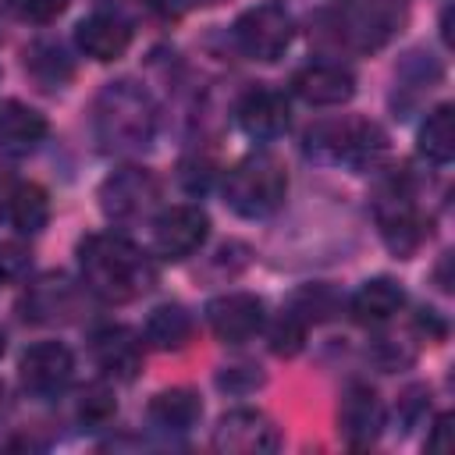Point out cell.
<instances>
[{"instance_id": "obj_1", "label": "cell", "mask_w": 455, "mask_h": 455, "mask_svg": "<svg viewBox=\"0 0 455 455\" xmlns=\"http://www.w3.org/2000/svg\"><path fill=\"white\" fill-rule=\"evenodd\" d=\"M82 284L103 302H132L156 284V263L132 238L100 231L78 242Z\"/></svg>"}, {"instance_id": "obj_2", "label": "cell", "mask_w": 455, "mask_h": 455, "mask_svg": "<svg viewBox=\"0 0 455 455\" xmlns=\"http://www.w3.org/2000/svg\"><path fill=\"white\" fill-rule=\"evenodd\" d=\"M92 135L103 153L132 156L149 149L156 135V100L132 78L107 82L92 103Z\"/></svg>"}, {"instance_id": "obj_3", "label": "cell", "mask_w": 455, "mask_h": 455, "mask_svg": "<svg viewBox=\"0 0 455 455\" xmlns=\"http://www.w3.org/2000/svg\"><path fill=\"white\" fill-rule=\"evenodd\" d=\"M284 196H288V174L281 160L270 153H249L224 174V203L245 220H263L277 213Z\"/></svg>"}, {"instance_id": "obj_4", "label": "cell", "mask_w": 455, "mask_h": 455, "mask_svg": "<svg viewBox=\"0 0 455 455\" xmlns=\"http://www.w3.org/2000/svg\"><path fill=\"white\" fill-rule=\"evenodd\" d=\"M309 156L323 164H341L348 171H373L387 156V135L380 124L366 117H345V121H323L309 128L306 135Z\"/></svg>"}, {"instance_id": "obj_5", "label": "cell", "mask_w": 455, "mask_h": 455, "mask_svg": "<svg viewBox=\"0 0 455 455\" xmlns=\"http://www.w3.org/2000/svg\"><path fill=\"white\" fill-rule=\"evenodd\" d=\"M373 213H377V228H380L384 245L395 256H412L416 245L423 242V217L416 210L412 181L405 171L387 174L380 181L377 199H373Z\"/></svg>"}, {"instance_id": "obj_6", "label": "cell", "mask_w": 455, "mask_h": 455, "mask_svg": "<svg viewBox=\"0 0 455 455\" xmlns=\"http://www.w3.org/2000/svg\"><path fill=\"white\" fill-rule=\"evenodd\" d=\"M231 36H235V46L245 57L270 64L288 50V43L295 36V21L281 4L267 0V4H256V7L242 11L235 28H231Z\"/></svg>"}, {"instance_id": "obj_7", "label": "cell", "mask_w": 455, "mask_h": 455, "mask_svg": "<svg viewBox=\"0 0 455 455\" xmlns=\"http://www.w3.org/2000/svg\"><path fill=\"white\" fill-rule=\"evenodd\" d=\"M156 199H160V181L153 178V171L135 167V164L117 167L100 185V210L114 224H132V220L149 217L156 210Z\"/></svg>"}, {"instance_id": "obj_8", "label": "cell", "mask_w": 455, "mask_h": 455, "mask_svg": "<svg viewBox=\"0 0 455 455\" xmlns=\"http://www.w3.org/2000/svg\"><path fill=\"white\" fill-rule=\"evenodd\" d=\"M213 448L231 455H263L281 448L277 423L259 409H231L213 427Z\"/></svg>"}, {"instance_id": "obj_9", "label": "cell", "mask_w": 455, "mask_h": 455, "mask_svg": "<svg viewBox=\"0 0 455 455\" xmlns=\"http://www.w3.org/2000/svg\"><path fill=\"white\" fill-rule=\"evenodd\" d=\"M71 373H75V355L60 341H36L21 352V363H18V380L36 398L60 395L71 384Z\"/></svg>"}, {"instance_id": "obj_10", "label": "cell", "mask_w": 455, "mask_h": 455, "mask_svg": "<svg viewBox=\"0 0 455 455\" xmlns=\"http://www.w3.org/2000/svg\"><path fill=\"white\" fill-rule=\"evenodd\" d=\"M210 235V217L206 210L181 203V206H167L156 220H153V249L164 259H185L196 249H203Z\"/></svg>"}, {"instance_id": "obj_11", "label": "cell", "mask_w": 455, "mask_h": 455, "mask_svg": "<svg viewBox=\"0 0 455 455\" xmlns=\"http://www.w3.org/2000/svg\"><path fill=\"white\" fill-rule=\"evenodd\" d=\"M206 323L213 331L217 341L224 345H242L249 338H256L267 323V313H263V299L252 295V291H228V295H217L210 306H206Z\"/></svg>"}, {"instance_id": "obj_12", "label": "cell", "mask_w": 455, "mask_h": 455, "mask_svg": "<svg viewBox=\"0 0 455 455\" xmlns=\"http://www.w3.org/2000/svg\"><path fill=\"white\" fill-rule=\"evenodd\" d=\"M384 430V405L377 398V391L363 380H352L341 391V405H338V434L348 448H370Z\"/></svg>"}, {"instance_id": "obj_13", "label": "cell", "mask_w": 455, "mask_h": 455, "mask_svg": "<svg viewBox=\"0 0 455 455\" xmlns=\"http://www.w3.org/2000/svg\"><path fill=\"white\" fill-rule=\"evenodd\" d=\"M235 117H238V128L256 139V142H270L277 135H284L288 121H291V107H288V96L281 89H270V85H252L242 92L238 107H235Z\"/></svg>"}, {"instance_id": "obj_14", "label": "cell", "mask_w": 455, "mask_h": 455, "mask_svg": "<svg viewBox=\"0 0 455 455\" xmlns=\"http://www.w3.org/2000/svg\"><path fill=\"white\" fill-rule=\"evenodd\" d=\"M291 89L313 107H341L355 92V75L338 60H313L295 71Z\"/></svg>"}, {"instance_id": "obj_15", "label": "cell", "mask_w": 455, "mask_h": 455, "mask_svg": "<svg viewBox=\"0 0 455 455\" xmlns=\"http://www.w3.org/2000/svg\"><path fill=\"white\" fill-rule=\"evenodd\" d=\"M345 14V36H355L359 46H377L398 25L405 0H334Z\"/></svg>"}, {"instance_id": "obj_16", "label": "cell", "mask_w": 455, "mask_h": 455, "mask_svg": "<svg viewBox=\"0 0 455 455\" xmlns=\"http://www.w3.org/2000/svg\"><path fill=\"white\" fill-rule=\"evenodd\" d=\"M75 43L92 60H117V57H124V50L132 43V25L121 14L100 11V14H89L78 21Z\"/></svg>"}, {"instance_id": "obj_17", "label": "cell", "mask_w": 455, "mask_h": 455, "mask_svg": "<svg viewBox=\"0 0 455 455\" xmlns=\"http://www.w3.org/2000/svg\"><path fill=\"white\" fill-rule=\"evenodd\" d=\"M96 366L114 380H135L142 370V345L128 327H100L92 334Z\"/></svg>"}, {"instance_id": "obj_18", "label": "cell", "mask_w": 455, "mask_h": 455, "mask_svg": "<svg viewBox=\"0 0 455 455\" xmlns=\"http://www.w3.org/2000/svg\"><path fill=\"white\" fill-rule=\"evenodd\" d=\"M46 139V117L21 103V100H4L0 103V153L7 156H25Z\"/></svg>"}, {"instance_id": "obj_19", "label": "cell", "mask_w": 455, "mask_h": 455, "mask_svg": "<svg viewBox=\"0 0 455 455\" xmlns=\"http://www.w3.org/2000/svg\"><path fill=\"white\" fill-rule=\"evenodd\" d=\"M78 306V291L75 284L64 277V274H46L39 277L36 284H28L25 291V320H36V323H57V320H68Z\"/></svg>"}, {"instance_id": "obj_20", "label": "cell", "mask_w": 455, "mask_h": 455, "mask_svg": "<svg viewBox=\"0 0 455 455\" xmlns=\"http://www.w3.org/2000/svg\"><path fill=\"white\" fill-rule=\"evenodd\" d=\"M402 306H405V288H402L398 281H391V277H373V281L359 284V291H355L352 302H348V313H352V320L363 323V327H380V323H387Z\"/></svg>"}, {"instance_id": "obj_21", "label": "cell", "mask_w": 455, "mask_h": 455, "mask_svg": "<svg viewBox=\"0 0 455 455\" xmlns=\"http://www.w3.org/2000/svg\"><path fill=\"white\" fill-rule=\"evenodd\" d=\"M149 423L167 430V434H185L199 423L203 416V402L192 387H164L149 398V409H146Z\"/></svg>"}, {"instance_id": "obj_22", "label": "cell", "mask_w": 455, "mask_h": 455, "mask_svg": "<svg viewBox=\"0 0 455 455\" xmlns=\"http://www.w3.org/2000/svg\"><path fill=\"white\" fill-rule=\"evenodd\" d=\"M4 206H7L11 224H14L21 235L43 231L46 220H50V196H46L36 181H14L11 192H7V199H4Z\"/></svg>"}, {"instance_id": "obj_23", "label": "cell", "mask_w": 455, "mask_h": 455, "mask_svg": "<svg viewBox=\"0 0 455 455\" xmlns=\"http://www.w3.org/2000/svg\"><path fill=\"white\" fill-rule=\"evenodd\" d=\"M416 149L430 164H448L455 156V107L451 103H441L427 114L416 135Z\"/></svg>"}, {"instance_id": "obj_24", "label": "cell", "mask_w": 455, "mask_h": 455, "mask_svg": "<svg viewBox=\"0 0 455 455\" xmlns=\"http://www.w3.org/2000/svg\"><path fill=\"white\" fill-rule=\"evenodd\" d=\"M146 341L160 352H178L192 341V316L181 309V306H156L149 316H146V327H142Z\"/></svg>"}, {"instance_id": "obj_25", "label": "cell", "mask_w": 455, "mask_h": 455, "mask_svg": "<svg viewBox=\"0 0 455 455\" xmlns=\"http://www.w3.org/2000/svg\"><path fill=\"white\" fill-rule=\"evenodd\" d=\"M302 323H320V320H331L338 309H341V299L331 284H302L295 295H291V306H288Z\"/></svg>"}, {"instance_id": "obj_26", "label": "cell", "mask_w": 455, "mask_h": 455, "mask_svg": "<svg viewBox=\"0 0 455 455\" xmlns=\"http://www.w3.org/2000/svg\"><path fill=\"white\" fill-rule=\"evenodd\" d=\"M25 68H28L46 89L60 85V82L71 75V64H68V57H64L60 43H36V46L25 53Z\"/></svg>"}, {"instance_id": "obj_27", "label": "cell", "mask_w": 455, "mask_h": 455, "mask_svg": "<svg viewBox=\"0 0 455 455\" xmlns=\"http://www.w3.org/2000/svg\"><path fill=\"white\" fill-rule=\"evenodd\" d=\"M75 416H78L82 427H107V423L117 416V398H114V391H110L103 380L89 384V387L78 395Z\"/></svg>"}, {"instance_id": "obj_28", "label": "cell", "mask_w": 455, "mask_h": 455, "mask_svg": "<svg viewBox=\"0 0 455 455\" xmlns=\"http://www.w3.org/2000/svg\"><path fill=\"white\" fill-rule=\"evenodd\" d=\"M306 327L309 323H302L291 309H284L277 316V323L270 327V352L274 355H295L302 348V341H306Z\"/></svg>"}, {"instance_id": "obj_29", "label": "cell", "mask_w": 455, "mask_h": 455, "mask_svg": "<svg viewBox=\"0 0 455 455\" xmlns=\"http://www.w3.org/2000/svg\"><path fill=\"white\" fill-rule=\"evenodd\" d=\"M7 4L28 25H50L68 11V0H7Z\"/></svg>"}, {"instance_id": "obj_30", "label": "cell", "mask_w": 455, "mask_h": 455, "mask_svg": "<svg viewBox=\"0 0 455 455\" xmlns=\"http://www.w3.org/2000/svg\"><path fill=\"white\" fill-rule=\"evenodd\" d=\"M259 384H263V373H259L256 366H245V363L224 366V370L217 373V387L228 391V395H249V391H256Z\"/></svg>"}, {"instance_id": "obj_31", "label": "cell", "mask_w": 455, "mask_h": 455, "mask_svg": "<svg viewBox=\"0 0 455 455\" xmlns=\"http://www.w3.org/2000/svg\"><path fill=\"white\" fill-rule=\"evenodd\" d=\"M28 249L21 242H4L0 245V281H21L28 274Z\"/></svg>"}, {"instance_id": "obj_32", "label": "cell", "mask_w": 455, "mask_h": 455, "mask_svg": "<svg viewBox=\"0 0 455 455\" xmlns=\"http://www.w3.org/2000/svg\"><path fill=\"white\" fill-rule=\"evenodd\" d=\"M430 409V391L419 384V387H409L402 398H398V416H402V427H416Z\"/></svg>"}, {"instance_id": "obj_33", "label": "cell", "mask_w": 455, "mask_h": 455, "mask_svg": "<svg viewBox=\"0 0 455 455\" xmlns=\"http://www.w3.org/2000/svg\"><path fill=\"white\" fill-rule=\"evenodd\" d=\"M455 419L444 412V416H437V423H434V430H430V437H427V448L430 451H451V444H455V427H451Z\"/></svg>"}, {"instance_id": "obj_34", "label": "cell", "mask_w": 455, "mask_h": 455, "mask_svg": "<svg viewBox=\"0 0 455 455\" xmlns=\"http://www.w3.org/2000/svg\"><path fill=\"white\" fill-rule=\"evenodd\" d=\"M416 331L427 334V338H441V334H444V323L437 320L434 309H419V313H416Z\"/></svg>"}, {"instance_id": "obj_35", "label": "cell", "mask_w": 455, "mask_h": 455, "mask_svg": "<svg viewBox=\"0 0 455 455\" xmlns=\"http://www.w3.org/2000/svg\"><path fill=\"white\" fill-rule=\"evenodd\" d=\"M103 4H114V11H110V14H121V18H124V11H128V7L142 11V7H149L153 0H103Z\"/></svg>"}, {"instance_id": "obj_36", "label": "cell", "mask_w": 455, "mask_h": 455, "mask_svg": "<svg viewBox=\"0 0 455 455\" xmlns=\"http://www.w3.org/2000/svg\"><path fill=\"white\" fill-rule=\"evenodd\" d=\"M0 355H4V331H0Z\"/></svg>"}]
</instances>
